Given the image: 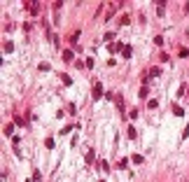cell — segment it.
Returning a JSON list of instances; mask_svg holds the SVG:
<instances>
[{
    "mask_svg": "<svg viewBox=\"0 0 189 182\" xmlns=\"http://www.w3.org/2000/svg\"><path fill=\"white\" fill-rule=\"evenodd\" d=\"M24 7H26L28 12L33 14V17H37V14H40V7H37V2H24Z\"/></svg>",
    "mask_w": 189,
    "mask_h": 182,
    "instance_id": "6da1fadb",
    "label": "cell"
},
{
    "mask_svg": "<svg viewBox=\"0 0 189 182\" xmlns=\"http://www.w3.org/2000/svg\"><path fill=\"white\" fill-rule=\"evenodd\" d=\"M103 96V87H100V82H96L93 84V98H100Z\"/></svg>",
    "mask_w": 189,
    "mask_h": 182,
    "instance_id": "7a4b0ae2",
    "label": "cell"
},
{
    "mask_svg": "<svg viewBox=\"0 0 189 182\" xmlns=\"http://www.w3.org/2000/svg\"><path fill=\"white\" fill-rule=\"evenodd\" d=\"M159 75H161V70H159V68H152L150 72H147V77H159Z\"/></svg>",
    "mask_w": 189,
    "mask_h": 182,
    "instance_id": "3957f363",
    "label": "cell"
},
{
    "mask_svg": "<svg viewBox=\"0 0 189 182\" xmlns=\"http://www.w3.org/2000/svg\"><path fill=\"white\" fill-rule=\"evenodd\" d=\"M45 147L47 149H54V138H47L45 140Z\"/></svg>",
    "mask_w": 189,
    "mask_h": 182,
    "instance_id": "277c9868",
    "label": "cell"
},
{
    "mask_svg": "<svg viewBox=\"0 0 189 182\" xmlns=\"http://www.w3.org/2000/svg\"><path fill=\"white\" fill-rule=\"evenodd\" d=\"M119 49H121V44H119V42L117 44H110V52H112V54H117Z\"/></svg>",
    "mask_w": 189,
    "mask_h": 182,
    "instance_id": "5b68a950",
    "label": "cell"
},
{
    "mask_svg": "<svg viewBox=\"0 0 189 182\" xmlns=\"http://www.w3.org/2000/svg\"><path fill=\"white\" fill-rule=\"evenodd\" d=\"M12 131H14V126H12V124H7V126H5V136H12Z\"/></svg>",
    "mask_w": 189,
    "mask_h": 182,
    "instance_id": "8992f818",
    "label": "cell"
},
{
    "mask_svg": "<svg viewBox=\"0 0 189 182\" xmlns=\"http://www.w3.org/2000/svg\"><path fill=\"white\" fill-rule=\"evenodd\" d=\"M133 164H143V156H140V154H133Z\"/></svg>",
    "mask_w": 189,
    "mask_h": 182,
    "instance_id": "52a82bcc",
    "label": "cell"
},
{
    "mask_svg": "<svg viewBox=\"0 0 189 182\" xmlns=\"http://www.w3.org/2000/svg\"><path fill=\"white\" fill-rule=\"evenodd\" d=\"M131 52H133V49H131V47H124V52H121V54H124L126 59H128V56H131Z\"/></svg>",
    "mask_w": 189,
    "mask_h": 182,
    "instance_id": "ba28073f",
    "label": "cell"
},
{
    "mask_svg": "<svg viewBox=\"0 0 189 182\" xmlns=\"http://www.w3.org/2000/svg\"><path fill=\"white\" fill-rule=\"evenodd\" d=\"M33 180H35V182H40V180H42V175H40V171H35V173H33Z\"/></svg>",
    "mask_w": 189,
    "mask_h": 182,
    "instance_id": "9c48e42d",
    "label": "cell"
},
{
    "mask_svg": "<svg viewBox=\"0 0 189 182\" xmlns=\"http://www.w3.org/2000/svg\"><path fill=\"white\" fill-rule=\"evenodd\" d=\"M63 59H65V61H72V52H63Z\"/></svg>",
    "mask_w": 189,
    "mask_h": 182,
    "instance_id": "30bf717a",
    "label": "cell"
}]
</instances>
